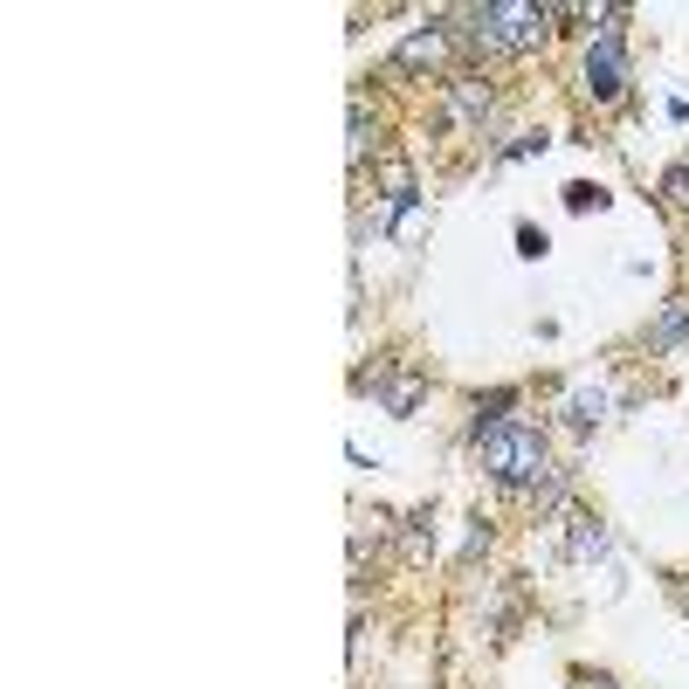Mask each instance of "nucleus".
Here are the masks:
<instances>
[{"mask_svg":"<svg viewBox=\"0 0 689 689\" xmlns=\"http://www.w3.org/2000/svg\"><path fill=\"white\" fill-rule=\"evenodd\" d=\"M566 14V8H531V0H482L469 8V48L476 56H531L545 42V29Z\"/></svg>","mask_w":689,"mask_h":689,"instance_id":"1","label":"nucleus"},{"mask_svg":"<svg viewBox=\"0 0 689 689\" xmlns=\"http://www.w3.org/2000/svg\"><path fill=\"white\" fill-rule=\"evenodd\" d=\"M482 448V469H490L503 490H545L552 482V455H545V435L531 421H497L476 435Z\"/></svg>","mask_w":689,"mask_h":689,"instance_id":"2","label":"nucleus"},{"mask_svg":"<svg viewBox=\"0 0 689 689\" xmlns=\"http://www.w3.org/2000/svg\"><path fill=\"white\" fill-rule=\"evenodd\" d=\"M607 29H600V42L586 48V97H593V104H621V90H627V48H621V8H607L600 14Z\"/></svg>","mask_w":689,"mask_h":689,"instance_id":"3","label":"nucleus"},{"mask_svg":"<svg viewBox=\"0 0 689 689\" xmlns=\"http://www.w3.org/2000/svg\"><path fill=\"white\" fill-rule=\"evenodd\" d=\"M448 63V29H414L393 48V69L400 76H421V69H442Z\"/></svg>","mask_w":689,"mask_h":689,"instance_id":"4","label":"nucleus"},{"mask_svg":"<svg viewBox=\"0 0 689 689\" xmlns=\"http://www.w3.org/2000/svg\"><path fill=\"white\" fill-rule=\"evenodd\" d=\"M448 104H455V118L463 124H497V97H490V84H476V76H463V84H448Z\"/></svg>","mask_w":689,"mask_h":689,"instance_id":"5","label":"nucleus"},{"mask_svg":"<svg viewBox=\"0 0 689 689\" xmlns=\"http://www.w3.org/2000/svg\"><path fill=\"white\" fill-rule=\"evenodd\" d=\"M648 345H655V352L689 345V297H669V303H662V318L648 324Z\"/></svg>","mask_w":689,"mask_h":689,"instance_id":"6","label":"nucleus"},{"mask_svg":"<svg viewBox=\"0 0 689 689\" xmlns=\"http://www.w3.org/2000/svg\"><path fill=\"white\" fill-rule=\"evenodd\" d=\"M366 387L379 393V400H387L393 407V414H414V407H421V373H387V379H366Z\"/></svg>","mask_w":689,"mask_h":689,"instance_id":"7","label":"nucleus"},{"mask_svg":"<svg viewBox=\"0 0 689 689\" xmlns=\"http://www.w3.org/2000/svg\"><path fill=\"white\" fill-rule=\"evenodd\" d=\"M400 552L414 558V566H421L427 552H435V510H414V518L400 524Z\"/></svg>","mask_w":689,"mask_h":689,"instance_id":"8","label":"nucleus"},{"mask_svg":"<svg viewBox=\"0 0 689 689\" xmlns=\"http://www.w3.org/2000/svg\"><path fill=\"white\" fill-rule=\"evenodd\" d=\"M600 414H607V393H600V387H579V393L566 400V421H573V427H600Z\"/></svg>","mask_w":689,"mask_h":689,"instance_id":"9","label":"nucleus"},{"mask_svg":"<svg viewBox=\"0 0 689 689\" xmlns=\"http://www.w3.org/2000/svg\"><path fill=\"white\" fill-rule=\"evenodd\" d=\"M379 187H387V200H393V208L407 214V208H414V173H407L400 159H387V166H379Z\"/></svg>","mask_w":689,"mask_h":689,"instance_id":"10","label":"nucleus"},{"mask_svg":"<svg viewBox=\"0 0 689 689\" xmlns=\"http://www.w3.org/2000/svg\"><path fill=\"white\" fill-rule=\"evenodd\" d=\"M600 552H607L600 518H573V558H600Z\"/></svg>","mask_w":689,"mask_h":689,"instance_id":"11","label":"nucleus"},{"mask_svg":"<svg viewBox=\"0 0 689 689\" xmlns=\"http://www.w3.org/2000/svg\"><path fill=\"white\" fill-rule=\"evenodd\" d=\"M366 145H373V124H366V104L352 97V138H345V159H352V166H366Z\"/></svg>","mask_w":689,"mask_h":689,"instance_id":"12","label":"nucleus"},{"mask_svg":"<svg viewBox=\"0 0 689 689\" xmlns=\"http://www.w3.org/2000/svg\"><path fill=\"white\" fill-rule=\"evenodd\" d=\"M662 200H669L676 214H689V159H676L669 173H662Z\"/></svg>","mask_w":689,"mask_h":689,"instance_id":"13","label":"nucleus"},{"mask_svg":"<svg viewBox=\"0 0 689 689\" xmlns=\"http://www.w3.org/2000/svg\"><path fill=\"white\" fill-rule=\"evenodd\" d=\"M387 510H373V518H359V531H352V558H366V545H387Z\"/></svg>","mask_w":689,"mask_h":689,"instance_id":"14","label":"nucleus"},{"mask_svg":"<svg viewBox=\"0 0 689 689\" xmlns=\"http://www.w3.org/2000/svg\"><path fill=\"white\" fill-rule=\"evenodd\" d=\"M600 200H607V193H600V187H586V180H579V187H566V208H573V214H586V208H600Z\"/></svg>","mask_w":689,"mask_h":689,"instance_id":"15","label":"nucleus"},{"mask_svg":"<svg viewBox=\"0 0 689 689\" xmlns=\"http://www.w3.org/2000/svg\"><path fill=\"white\" fill-rule=\"evenodd\" d=\"M586 689H621V682H607V676H586Z\"/></svg>","mask_w":689,"mask_h":689,"instance_id":"16","label":"nucleus"}]
</instances>
